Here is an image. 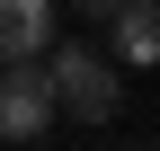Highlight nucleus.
Returning a JSON list of instances; mask_svg holds the SVG:
<instances>
[{"instance_id":"1","label":"nucleus","mask_w":160,"mask_h":151,"mask_svg":"<svg viewBox=\"0 0 160 151\" xmlns=\"http://www.w3.org/2000/svg\"><path fill=\"white\" fill-rule=\"evenodd\" d=\"M36 62H45V89H53V116H80V124H107L116 107H125V80L107 71V53H98V45H45Z\"/></svg>"},{"instance_id":"2","label":"nucleus","mask_w":160,"mask_h":151,"mask_svg":"<svg viewBox=\"0 0 160 151\" xmlns=\"http://www.w3.org/2000/svg\"><path fill=\"white\" fill-rule=\"evenodd\" d=\"M36 134H53L45 62H0V142H36Z\"/></svg>"},{"instance_id":"3","label":"nucleus","mask_w":160,"mask_h":151,"mask_svg":"<svg viewBox=\"0 0 160 151\" xmlns=\"http://www.w3.org/2000/svg\"><path fill=\"white\" fill-rule=\"evenodd\" d=\"M53 45V0H0V62H36Z\"/></svg>"},{"instance_id":"4","label":"nucleus","mask_w":160,"mask_h":151,"mask_svg":"<svg viewBox=\"0 0 160 151\" xmlns=\"http://www.w3.org/2000/svg\"><path fill=\"white\" fill-rule=\"evenodd\" d=\"M71 9H80V18H116L125 0H71Z\"/></svg>"}]
</instances>
